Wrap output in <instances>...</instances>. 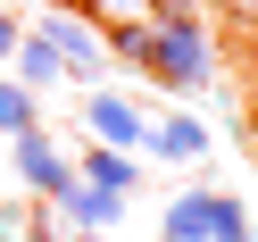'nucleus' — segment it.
<instances>
[{"label": "nucleus", "mask_w": 258, "mask_h": 242, "mask_svg": "<svg viewBox=\"0 0 258 242\" xmlns=\"http://www.w3.org/2000/svg\"><path fill=\"white\" fill-rule=\"evenodd\" d=\"M250 151H258V101H250Z\"/></svg>", "instance_id": "2eb2a0df"}, {"label": "nucleus", "mask_w": 258, "mask_h": 242, "mask_svg": "<svg viewBox=\"0 0 258 242\" xmlns=\"http://www.w3.org/2000/svg\"><path fill=\"white\" fill-rule=\"evenodd\" d=\"M150 17H191V0H150Z\"/></svg>", "instance_id": "4468645a"}, {"label": "nucleus", "mask_w": 258, "mask_h": 242, "mask_svg": "<svg viewBox=\"0 0 258 242\" xmlns=\"http://www.w3.org/2000/svg\"><path fill=\"white\" fill-rule=\"evenodd\" d=\"M150 42H158V17H125V25H108V51H117L125 67H150Z\"/></svg>", "instance_id": "9d476101"}, {"label": "nucleus", "mask_w": 258, "mask_h": 242, "mask_svg": "<svg viewBox=\"0 0 258 242\" xmlns=\"http://www.w3.org/2000/svg\"><path fill=\"white\" fill-rule=\"evenodd\" d=\"M9 142H17V175H25V184H34L42 192V201H67V192H75V167H67V159H58V142L50 134H42V125H25V134H9Z\"/></svg>", "instance_id": "7ed1b4c3"}, {"label": "nucleus", "mask_w": 258, "mask_h": 242, "mask_svg": "<svg viewBox=\"0 0 258 242\" xmlns=\"http://www.w3.org/2000/svg\"><path fill=\"white\" fill-rule=\"evenodd\" d=\"M225 9V25H241V34H258V0H217Z\"/></svg>", "instance_id": "f8f14e48"}, {"label": "nucleus", "mask_w": 258, "mask_h": 242, "mask_svg": "<svg viewBox=\"0 0 258 242\" xmlns=\"http://www.w3.org/2000/svg\"><path fill=\"white\" fill-rule=\"evenodd\" d=\"M17 34H25V25H17V17H9V0H0V59L17 51Z\"/></svg>", "instance_id": "ddd939ff"}, {"label": "nucleus", "mask_w": 258, "mask_h": 242, "mask_svg": "<svg viewBox=\"0 0 258 242\" xmlns=\"http://www.w3.org/2000/svg\"><path fill=\"white\" fill-rule=\"evenodd\" d=\"M75 184H92V192H134V159H125L117 142H92V151L75 159Z\"/></svg>", "instance_id": "39448f33"}, {"label": "nucleus", "mask_w": 258, "mask_h": 242, "mask_svg": "<svg viewBox=\"0 0 258 242\" xmlns=\"http://www.w3.org/2000/svg\"><path fill=\"white\" fill-rule=\"evenodd\" d=\"M84 117H92V142H117V151H134V142L150 134V125L134 117V101H117V92H92Z\"/></svg>", "instance_id": "20e7f679"}, {"label": "nucleus", "mask_w": 258, "mask_h": 242, "mask_svg": "<svg viewBox=\"0 0 258 242\" xmlns=\"http://www.w3.org/2000/svg\"><path fill=\"white\" fill-rule=\"evenodd\" d=\"M167 242H250L241 201H225V192H183V201L167 209Z\"/></svg>", "instance_id": "f03ea898"}, {"label": "nucleus", "mask_w": 258, "mask_h": 242, "mask_svg": "<svg viewBox=\"0 0 258 242\" xmlns=\"http://www.w3.org/2000/svg\"><path fill=\"white\" fill-rule=\"evenodd\" d=\"M150 75H158L167 92H200V84H208V25H200V17H158Z\"/></svg>", "instance_id": "f257e3e1"}, {"label": "nucleus", "mask_w": 258, "mask_h": 242, "mask_svg": "<svg viewBox=\"0 0 258 242\" xmlns=\"http://www.w3.org/2000/svg\"><path fill=\"white\" fill-rule=\"evenodd\" d=\"M42 34L58 42V59H67L75 75H92V67H100V42L84 34V17H50V25H42Z\"/></svg>", "instance_id": "6e6552de"}, {"label": "nucleus", "mask_w": 258, "mask_h": 242, "mask_svg": "<svg viewBox=\"0 0 258 242\" xmlns=\"http://www.w3.org/2000/svg\"><path fill=\"white\" fill-rule=\"evenodd\" d=\"M142 142H150L158 159H200V151H208V125H200V117H167V125H150Z\"/></svg>", "instance_id": "0eeeda50"}, {"label": "nucleus", "mask_w": 258, "mask_h": 242, "mask_svg": "<svg viewBox=\"0 0 258 242\" xmlns=\"http://www.w3.org/2000/svg\"><path fill=\"white\" fill-rule=\"evenodd\" d=\"M75 242H100V234H75Z\"/></svg>", "instance_id": "f3484780"}, {"label": "nucleus", "mask_w": 258, "mask_h": 242, "mask_svg": "<svg viewBox=\"0 0 258 242\" xmlns=\"http://www.w3.org/2000/svg\"><path fill=\"white\" fill-rule=\"evenodd\" d=\"M117 201H125V192H92V184H75L67 201H58V217L92 234V225H117Z\"/></svg>", "instance_id": "1a4fd4ad"}, {"label": "nucleus", "mask_w": 258, "mask_h": 242, "mask_svg": "<svg viewBox=\"0 0 258 242\" xmlns=\"http://www.w3.org/2000/svg\"><path fill=\"white\" fill-rule=\"evenodd\" d=\"M9 59H17V84H25V92H42V84L67 75V59H58L50 34H17V51H9Z\"/></svg>", "instance_id": "423d86ee"}, {"label": "nucleus", "mask_w": 258, "mask_h": 242, "mask_svg": "<svg viewBox=\"0 0 258 242\" xmlns=\"http://www.w3.org/2000/svg\"><path fill=\"white\" fill-rule=\"evenodd\" d=\"M34 125V92L25 84H0V134H25Z\"/></svg>", "instance_id": "9b49d317"}, {"label": "nucleus", "mask_w": 258, "mask_h": 242, "mask_svg": "<svg viewBox=\"0 0 258 242\" xmlns=\"http://www.w3.org/2000/svg\"><path fill=\"white\" fill-rule=\"evenodd\" d=\"M67 9H100V0H67Z\"/></svg>", "instance_id": "dca6fc26"}]
</instances>
